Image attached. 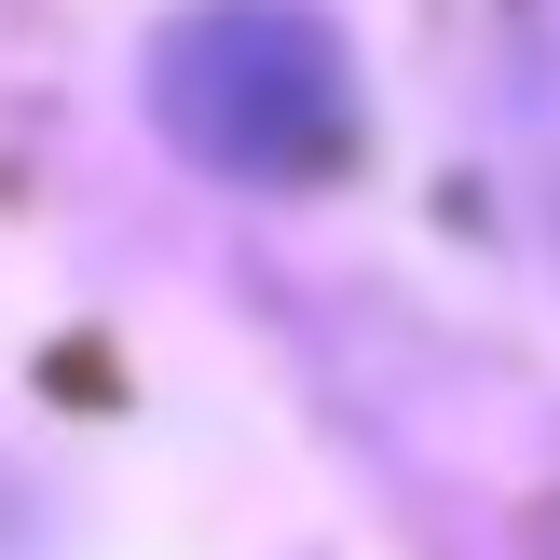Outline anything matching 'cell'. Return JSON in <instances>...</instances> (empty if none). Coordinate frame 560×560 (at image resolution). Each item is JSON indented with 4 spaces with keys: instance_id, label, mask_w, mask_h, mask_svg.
<instances>
[{
    "instance_id": "cell-1",
    "label": "cell",
    "mask_w": 560,
    "mask_h": 560,
    "mask_svg": "<svg viewBox=\"0 0 560 560\" xmlns=\"http://www.w3.org/2000/svg\"><path fill=\"white\" fill-rule=\"evenodd\" d=\"M164 124L206 164H246V178H288L342 137V55H328L315 14H273V0H233V14L178 27L164 42Z\"/></svg>"
}]
</instances>
